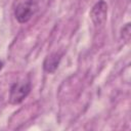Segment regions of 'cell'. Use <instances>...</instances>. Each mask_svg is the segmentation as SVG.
Instances as JSON below:
<instances>
[{
	"mask_svg": "<svg viewBox=\"0 0 131 131\" xmlns=\"http://www.w3.org/2000/svg\"><path fill=\"white\" fill-rule=\"evenodd\" d=\"M2 68H3V62H2L1 60H0V71L2 70Z\"/></svg>",
	"mask_w": 131,
	"mask_h": 131,
	"instance_id": "obj_6",
	"label": "cell"
},
{
	"mask_svg": "<svg viewBox=\"0 0 131 131\" xmlns=\"http://www.w3.org/2000/svg\"><path fill=\"white\" fill-rule=\"evenodd\" d=\"M61 59V54L60 53H57V52H54V53H51L49 54L44 62H43V68H44V71L51 74V73H54L56 71V69L58 68V64H59V61Z\"/></svg>",
	"mask_w": 131,
	"mask_h": 131,
	"instance_id": "obj_4",
	"label": "cell"
},
{
	"mask_svg": "<svg viewBox=\"0 0 131 131\" xmlns=\"http://www.w3.org/2000/svg\"><path fill=\"white\" fill-rule=\"evenodd\" d=\"M131 28H130V24H126L125 27H123L122 31H121V37L124 41L128 42L129 39H130V36H131Z\"/></svg>",
	"mask_w": 131,
	"mask_h": 131,
	"instance_id": "obj_5",
	"label": "cell"
},
{
	"mask_svg": "<svg viewBox=\"0 0 131 131\" xmlns=\"http://www.w3.org/2000/svg\"><path fill=\"white\" fill-rule=\"evenodd\" d=\"M90 17L96 27L102 26L105 23L107 18V4L104 0H99L93 5L90 11Z\"/></svg>",
	"mask_w": 131,
	"mask_h": 131,
	"instance_id": "obj_3",
	"label": "cell"
},
{
	"mask_svg": "<svg viewBox=\"0 0 131 131\" xmlns=\"http://www.w3.org/2000/svg\"><path fill=\"white\" fill-rule=\"evenodd\" d=\"M31 84L29 81H18L12 84L9 92V101L11 104L20 103L30 93Z\"/></svg>",
	"mask_w": 131,
	"mask_h": 131,
	"instance_id": "obj_2",
	"label": "cell"
},
{
	"mask_svg": "<svg viewBox=\"0 0 131 131\" xmlns=\"http://www.w3.org/2000/svg\"><path fill=\"white\" fill-rule=\"evenodd\" d=\"M37 9L34 0H16L13 7V13L18 23L25 24L31 19Z\"/></svg>",
	"mask_w": 131,
	"mask_h": 131,
	"instance_id": "obj_1",
	"label": "cell"
}]
</instances>
